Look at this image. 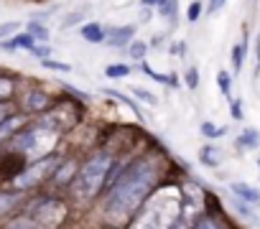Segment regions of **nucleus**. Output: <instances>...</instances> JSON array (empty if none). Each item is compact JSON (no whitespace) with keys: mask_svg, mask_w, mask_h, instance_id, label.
Returning <instances> with one entry per match:
<instances>
[{"mask_svg":"<svg viewBox=\"0 0 260 229\" xmlns=\"http://www.w3.org/2000/svg\"><path fill=\"white\" fill-rule=\"evenodd\" d=\"M28 36H31L34 41H41V44L49 41V31H46V26H41V23H36V21L28 23Z\"/></svg>","mask_w":260,"mask_h":229,"instance_id":"12","label":"nucleus"},{"mask_svg":"<svg viewBox=\"0 0 260 229\" xmlns=\"http://www.w3.org/2000/svg\"><path fill=\"white\" fill-rule=\"evenodd\" d=\"M18 28H21V23H18V21H11V23H0V39H6V36H13V33H18Z\"/></svg>","mask_w":260,"mask_h":229,"instance_id":"19","label":"nucleus"},{"mask_svg":"<svg viewBox=\"0 0 260 229\" xmlns=\"http://www.w3.org/2000/svg\"><path fill=\"white\" fill-rule=\"evenodd\" d=\"M186 84H189V89H197V84H199V71L197 69L186 71Z\"/></svg>","mask_w":260,"mask_h":229,"instance_id":"26","label":"nucleus"},{"mask_svg":"<svg viewBox=\"0 0 260 229\" xmlns=\"http://www.w3.org/2000/svg\"><path fill=\"white\" fill-rule=\"evenodd\" d=\"M199 16H202V3H199V0H194V3L189 6V13H186V18H189V21H197Z\"/></svg>","mask_w":260,"mask_h":229,"instance_id":"25","label":"nucleus"},{"mask_svg":"<svg viewBox=\"0 0 260 229\" xmlns=\"http://www.w3.org/2000/svg\"><path fill=\"white\" fill-rule=\"evenodd\" d=\"M202 133H204L207 138H219V135L224 133V128H217V125H212V123H204V125H202Z\"/></svg>","mask_w":260,"mask_h":229,"instance_id":"22","label":"nucleus"},{"mask_svg":"<svg viewBox=\"0 0 260 229\" xmlns=\"http://www.w3.org/2000/svg\"><path fill=\"white\" fill-rule=\"evenodd\" d=\"M56 140H59V133L39 123L36 128H31V130H26V133L18 135L16 148H18L23 156H31V158H46V156L54 150Z\"/></svg>","mask_w":260,"mask_h":229,"instance_id":"3","label":"nucleus"},{"mask_svg":"<svg viewBox=\"0 0 260 229\" xmlns=\"http://www.w3.org/2000/svg\"><path fill=\"white\" fill-rule=\"evenodd\" d=\"M59 166V158L56 156H46V158H41L39 163H34L31 168H26V171H21L18 176H16V188H31V186H36V183H41L54 168Z\"/></svg>","mask_w":260,"mask_h":229,"instance_id":"5","label":"nucleus"},{"mask_svg":"<svg viewBox=\"0 0 260 229\" xmlns=\"http://www.w3.org/2000/svg\"><path fill=\"white\" fill-rule=\"evenodd\" d=\"M44 66H46V69H54V71H72L69 64H64V61H51V59H46Z\"/></svg>","mask_w":260,"mask_h":229,"instance_id":"24","label":"nucleus"},{"mask_svg":"<svg viewBox=\"0 0 260 229\" xmlns=\"http://www.w3.org/2000/svg\"><path fill=\"white\" fill-rule=\"evenodd\" d=\"M237 143H240L242 148H255V145H260V133L250 128V130H245V133L237 138Z\"/></svg>","mask_w":260,"mask_h":229,"instance_id":"13","label":"nucleus"},{"mask_svg":"<svg viewBox=\"0 0 260 229\" xmlns=\"http://www.w3.org/2000/svg\"><path fill=\"white\" fill-rule=\"evenodd\" d=\"M242 61H245V44H237L232 49V64H235V71L242 69Z\"/></svg>","mask_w":260,"mask_h":229,"instance_id":"17","label":"nucleus"},{"mask_svg":"<svg viewBox=\"0 0 260 229\" xmlns=\"http://www.w3.org/2000/svg\"><path fill=\"white\" fill-rule=\"evenodd\" d=\"M11 94H13V79H8V77H0V102L8 99Z\"/></svg>","mask_w":260,"mask_h":229,"instance_id":"18","label":"nucleus"},{"mask_svg":"<svg viewBox=\"0 0 260 229\" xmlns=\"http://www.w3.org/2000/svg\"><path fill=\"white\" fill-rule=\"evenodd\" d=\"M224 3H227V0H212V3H209V13H217Z\"/></svg>","mask_w":260,"mask_h":229,"instance_id":"31","label":"nucleus"},{"mask_svg":"<svg viewBox=\"0 0 260 229\" xmlns=\"http://www.w3.org/2000/svg\"><path fill=\"white\" fill-rule=\"evenodd\" d=\"M133 33H136V26H120V28H115L105 41L112 44V46H125V44L133 41Z\"/></svg>","mask_w":260,"mask_h":229,"instance_id":"6","label":"nucleus"},{"mask_svg":"<svg viewBox=\"0 0 260 229\" xmlns=\"http://www.w3.org/2000/svg\"><path fill=\"white\" fill-rule=\"evenodd\" d=\"M67 216V206L59 199H41L31 206L26 224L31 229H56Z\"/></svg>","mask_w":260,"mask_h":229,"instance_id":"4","label":"nucleus"},{"mask_svg":"<svg viewBox=\"0 0 260 229\" xmlns=\"http://www.w3.org/2000/svg\"><path fill=\"white\" fill-rule=\"evenodd\" d=\"M72 171H74V163H67V166H64V171H56V183H59V181H67Z\"/></svg>","mask_w":260,"mask_h":229,"instance_id":"28","label":"nucleus"},{"mask_svg":"<svg viewBox=\"0 0 260 229\" xmlns=\"http://www.w3.org/2000/svg\"><path fill=\"white\" fill-rule=\"evenodd\" d=\"M232 194L245 199V201H250V204H260V191L252 188L250 183H232Z\"/></svg>","mask_w":260,"mask_h":229,"instance_id":"9","label":"nucleus"},{"mask_svg":"<svg viewBox=\"0 0 260 229\" xmlns=\"http://www.w3.org/2000/svg\"><path fill=\"white\" fill-rule=\"evenodd\" d=\"M13 229H31V226H28V224H26V219H23V221H18Z\"/></svg>","mask_w":260,"mask_h":229,"instance_id":"34","label":"nucleus"},{"mask_svg":"<svg viewBox=\"0 0 260 229\" xmlns=\"http://www.w3.org/2000/svg\"><path fill=\"white\" fill-rule=\"evenodd\" d=\"M257 54H260V46H257Z\"/></svg>","mask_w":260,"mask_h":229,"instance_id":"35","label":"nucleus"},{"mask_svg":"<svg viewBox=\"0 0 260 229\" xmlns=\"http://www.w3.org/2000/svg\"><path fill=\"white\" fill-rule=\"evenodd\" d=\"M18 201H21V196H18V194H0V216L8 214Z\"/></svg>","mask_w":260,"mask_h":229,"instance_id":"14","label":"nucleus"},{"mask_svg":"<svg viewBox=\"0 0 260 229\" xmlns=\"http://www.w3.org/2000/svg\"><path fill=\"white\" fill-rule=\"evenodd\" d=\"M217 84H219L222 94H224V97H230V92H232V89H230V74H227V71H219V74H217Z\"/></svg>","mask_w":260,"mask_h":229,"instance_id":"20","label":"nucleus"},{"mask_svg":"<svg viewBox=\"0 0 260 229\" xmlns=\"http://www.w3.org/2000/svg\"><path fill=\"white\" fill-rule=\"evenodd\" d=\"M79 36H82L84 41H89V44H102V41L107 39V33H105V28H102L100 23H84V26L79 28Z\"/></svg>","mask_w":260,"mask_h":229,"instance_id":"7","label":"nucleus"},{"mask_svg":"<svg viewBox=\"0 0 260 229\" xmlns=\"http://www.w3.org/2000/svg\"><path fill=\"white\" fill-rule=\"evenodd\" d=\"M8 118H11V109L0 104V123H3V120H8Z\"/></svg>","mask_w":260,"mask_h":229,"instance_id":"32","label":"nucleus"},{"mask_svg":"<svg viewBox=\"0 0 260 229\" xmlns=\"http://www.w3.org/2000/svg\"><path fill=\"white\" fill-rule=\"evenodd\" d=\"M212 156H217L212 148H204L202 150V163H207V166H217V158H212Z\"/></svg>","mask_w":260,"mask_h":229,"instance_id":"27","label":"nucleus"},{"mask_svg":"<svg viewBox=\"0 0 260 229\" xmlns=\"http://www.w3.org/2000/svg\"><path fill=\"white\" fill-rule=\"evenodd\" d=\"M230 112H232V118H235V120H242V104H240L237 99L230 104Z\"/></svg>","mask_w":260,"mask_h":229,"instance_id":"29","label":"nucleus"},{"mask_svg":"<svg viewBox=\"0 0 260 229\" xmlns=\"http://www.w3.org/2000/svg\"><path fill=\"white\" fill-rule=\"evenodd\" d=\"M21 125H23V118H21V114H11L8 120L0 123V143L8 140L13 133H18V128H21Z\"/></svg>","mask_w":260,"mask_h":229,"instance_id":"8","label":"nucleus"},{"mask_svg":"<svg viewBox=\"0 0 260 229\" xmlns=\"http://www.w3.org/2000/svg\"><path fill=\"white\" fill-rule=\"evenodd\" d=\"M34 39L28 36V33H16L8 44H6V49H34Z\"/></svg>","mask_w":260,"mask_h":229,"instance_id":"11","label":"nucleus"},{"mask_svg":"<svg viewBox=\"0 0 260 229\" xmlns=\"http://www.w3.org/2000/svg\"><path fill=\"white\" fill-rule=\"evenodd\" d=\"M257 166H260V163H257Z\"/></svg>","mask_w":260,"mask_h":229,"instance_id":"36","label":"nucleus"},{"mask_svg":"<svg viewBox=\"0 0 260 229\" xmlns=\"http://www.w3.org/2000/svg\"><path fill=\"white\" fill-rule=\"evenodd\" d=\"M46 104H49V94H46V92H31L28 99H26V107H28L31 112H39V109H44Z\"/></svg>","mask_w":260,"mask_h":229,"instance_id":"10","label":"nucleus"},{"mask_svg":"<svg viewBox=\"0 0 260 229\" xmlns=\"http://www.w3.org/2000/svg\"><path fill=\"white\" fill-rule=\"evenodd\" d=\"M110 168H112V158L107 153H97L92 156L72 178V191L77 199H92L107 181L110 176Z\"/></svg>","mask_w":260,"mask_h":229,"instance_id":"2","label":"nucleus"},{"mask_svg":"<svg viewBox=\"0 0 260 229\" xmlns=\"http://www.w3.org/2000/svg\"><path fill=\"white\" fill-rule=\"evenodd\" d=\"M146 49H148V46H146L143 41H136V39L130 41V56L138 59V61H143V59H146Z\"/></svg>","mask_w":260,"mask_h":229,"instance_id":"16","label":"nucleus"},{"mask_svg":"<svg viewBox=\"0 0 260 229\" xmlns=\"http://www.w3.org/2000/svg\"><path fill=\"white\" fill-rule=\"evenodd\" d=\"M133 94H136L138 99L148 102V104H158V99H156V97H153V94H151L148 89H141V87H136V89H133Z\"/></svg>","mask_w":260,"mask_h":229,"instance_id":"21","label":"nucleus"},{"mask_svg":"<svg viewBox=\"0 0 260 229\" xmlns=\"http://www.w3.org/2000/svg\"><path fill=\"white\" fill-rule=\"evenodd\" d=\"M31 54H34L36 59H44V61H46V59H49V54H51V49H49L46 44H41V46H39V44H34Z\"/></svg>","mask_w":260,"mask_h":229,"instance_id":"23","label":"nucleus"},{"mask_svg":"<svg viewBox=\"0 0 260 229\" xmlns=\"http://www.w3.org/2000/svg\"><path fill=\"white\" fill-rule=\"evenodd\" d=\"M153 183H156V168L151 163H146V161L136 163L122 176V181L115 186V191H112V196L107 201V221L120 226L127 219H133L136 211L148 199Z\"/></svg>","mask_w":260,"mask_h":229,"instance_id":"1","label":"nucleus"},{"mask_svg":"<svg viewBox=\"0 0 260 229\" xmlns=\"http://www.w3.org/2000/svg\"><path fill=\"white\" fill-rule=\"evenodd\" d=\"M194 229H219V226H217V224H214L212 219H202V221H199V224H197Z\"/></svg>","mask_w":260,"mask_h":229,"instance_id":"30","label":"nucleus"},{"mask_svg":"<svg viewBox=\"0 0 260 229\" xmlns=\"http://www.w3.org/2000/svg\"><path fill=\"white\" fill-rule=\"evenodd\" d=\"M141 3H143V6H161L164 0H141Z\"/></svg>","mask_w":260,"mask_h":229,"instance_id":"33","label":"nucleus"},{"mask_svg":"<svg viewBox=\"0 0 260 229\" xmlns=\"http://www.w3.org/2000/svg\"><path fill=\"white\" fill-rule=\"evenodd\" d=\"M105 74L112 77V79H122V77L130 74V66H127V64H110V66L105 69Z\"/></svg>","mask_w":260,"mask_h":229,"instance_id":"15","label":"nucleus"}]
</instances>
